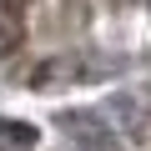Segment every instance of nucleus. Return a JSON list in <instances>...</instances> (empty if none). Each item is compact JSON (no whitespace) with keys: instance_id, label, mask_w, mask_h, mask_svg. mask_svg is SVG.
Masks as SVG:
<instances>
[{"instance_id":"1","label":"nucleus","mask_w":151,"mask_h":151,"mask_svg":"<svg viewBox=\"0 0 151 151\" xmlns=\"http://www.w3.org/2000/svg\"><path fill=\"white\" fill-rule=\"evenodd\" d=\"M60 126H65L76 141H86V146H106V126H101V116H91V111H65Z\"/></svg>"}]
</instances>
